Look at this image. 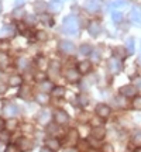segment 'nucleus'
<instances>
[{
    "label": "nucleus",
    "instance_id": "412c9836",
    "mask_svg": "<svg viewBox=\"0 0 141 152\" xmlns=\"http://www.w3.org/2000/svg\"><path fill=\"white\" fill-rule=\"evenodd\" d=\"M49 93H51V96L54 99H64V96H65V93H66V89L64 86H54Z\"/></svg>",
    "mask_w": 141,
    "mask_h": 152
},
{
    "label": "nucleus",
    "instance_id": "6e6d98bb",
    "mask_svg": "<svg viewBox=\"0 0 141 152\" xmlns=\"http://www.w3.org/2000/svg\"><path fill=\"white\" fill-rule=\"evenodd\" d=\"M40 152H51V151H49L47 147H44V148H41V151H40Z\"/></svg>",
    "mask_w": 141,
    "mask_h": 152
},
{
    "label": "nucleus",
    "instance_id": "72a5a7b5",
    "mask_svg": "<svg viewBox=\"0 0 141 152\" xmlns=\"http://www.w3.org/2000/svg\"><path fill=\"white\" fill-rule=\"evenodd\" d=\"M76 103H78L79 107H86L87 104H89V97H87L86 94L81 93V94L76 96Z\"/></svg>",
    "mask_w": 141,
    "mask_h": 152
},
{
    "label": "nucleus",
    "instance_id": "c85d7f7f",
    "mask_svg": "<svg viewBox=\"0 0 141 152\" xmlns=\"http://www.w3.org/2000/svg\"><path fill=\"white\" fill-rule=\"evenodd\" d=\"M34 9H35V11H37L38 14H44L45 11L48 10V3H45L43 0L35 1V3H34Z\"/></svg>",
    "mask_w": 141,
    "mask_h": 152
},
{
    "label": "nucleus",
    "instance_id": "e433bc0d",
    "mask_svg": "<svg viewBox=\"0 0 141 152\" xmlns=\"http://www.w3.org/2000/svg\"><path fill=\"white\" fill-rule=\"evenodd\" d=\"M126 51H127V54L129 55H133L134 54V49H136V45H134V38H129L127 41H126Z\"/></svg>",
    "mask_w": 141,
    "mask_h": 152
},
{
    "label": "nucleus",
    "instance_id": "09e8293b",
    "mask_svg": "<svg viewBox=\"0 0 141 152\" xmlns=\"http://www.w3.org/2000/svg\"><path fill=\"white\" fill-rule=\"evenodd\" d=\"M126 4H127L126 0H116V1L113 3V7L114 9H120V7H124Z\"/></svg>",
    "mask_w": 141,
    "mask_h": 152
},
{
    "label": "nucleus",
    "instance_id": "a19ab883",
    "mask_svg": "<svg viewBox=\"0 0 141 152\" xmlns=\"http://www.w3.org/2000/svg\"><path fill=\"white\" fill-rule=\"evenodd\" d=\"M10 49V42L7 39H0V52H7Z\"/></svg>",
    "mask_w": 141,
    "mask_h": 152
},
{
    "label": "nucleus",
    "instance_id": "c9c22d12",
    "mask_svg": "<svg viewBox=\"0 0 141 152\" xmlns=\"http://www.w3.org/2000/svg\"><path fill=\"white\" fill-rule=\"evenodd\" d=\"M10 137H11L10 131L1 130L0 131V144H9L10 142Z\"/></svg>",
    "mask_w": 141,
    "mask_h": 152
},
{
    "label": "nucleus",
    "instance_id": "39448f33",
    "mask_svg": "<svg viewBox=\"0 0 141 152\" xmlns=\"http://www.w3.org/2000/svg\"><path fill=\"white\" fill-rule=\"evenodd\" d=\"M16 145L18 147V149H20L21 152H28L34 148V141L31 140V138L23 135V137H20V138H17Z\"/></svg>",
    "mask_w": 141,
    "mask_h": 152
},
{
    "label": "nucleus",
    "instance_id": "20e7f679",
    "mask_svg": "<svg viewBox=\"0 0 141 152\" xmlns=\"http://www.w3.org/2000/svg\"><path fill=\"white\" fill-rule=\"evenodd\" d=\"M52 118H54V123H57V124L61 125V127H64V125H66L68 123H69L70 115H69V113H68L66 110L58 109V110H57V111L54 113Z\"/></svg>",
    "mask_w": 141,
    "mask_h": 152
},
{
    "label": "nucleus",
    "instance_id": "79ce46f5",
    "mask_svg": "<svg viewBox=\"0 0 141 152\" xmlns=\"http://www.w3.org/2000/svg\"><path fill=\"white\" fill-rule=\"evenodd\" d=\"M112 18H113L114 23H121V20H123V14H121V11H112Z\"/></svg>",
    "mask_w": 141,
    "mask_h": 152
},
{
    "label": "nucleus",
    "instance_id": "4d7b16f0",
    "mask_svg": "<svg viewBox=\"0 0 141 152\" xmlns=\"http://www.w3.org/2000/svg\"><path fill=\"white\" fill-rule=\"evenodd\" d=\"M133 152H141V147H137V148H136V149H134V151H133Z\"/></svg>",
    "mask_w": 141,
    "mask_h": 152
},
{
    "label": "nucleus",
    "instance_id": "6ab92c4d",
    "mask_svg": "<svg viewBox=\"0 0 141 152\" xmlns=\"http://www.w3.org/2000/svg\"><path fill=\"white\" fill-rule=\"evenodd\" d=\"M38 86H40V90L43 93H49L52 90V87H54V83L49 79H44V80H40Z\"/></svg>",
    "mask_w": 141,
    "mask_h": 152
},
{
    "label": "nucleus",
    "instance_id": "c03bdc74",
    "mask_svg": "<svg viewBox=\"0 0 141 152\" xmlns=\"http://www.w3.org/2000/svg\"><path fill=\"white\" fill-rule=\"evenodd\" d=\"M133 142H134L136 145H138V147H141V131L134 132V135H133Z\"/></svg>",
    "mask_w": 141,
    "mask_h": 152
},
{
    "label": "nucleus",
    "instance_id": "0eeeda50",
    "mask_svg": "<svg viewBox=\"0 0 141 152\" xmlns=\"http://www.w3.org/2000/svg\"><path fill=\"white\" fill-rule=\"evenodd\" d=\"M17 96H18V99H21L24 102H31L34 97L33 89L28 86V85H21V86H20V90L17 93Z\"/></svg>",
    "mask_w": 141,
    "mask_h": 152
},
{
    "label": "nucleus",
    "instance_id": "b1692460",
    "mask_svg": "<svg viewBox=\"0 0 141 152\" xmlns=\"http://www.w3.org/2000/svg\"><path fill=\"white\" fill-rule=\"evenodd\" d=\"M61 125H58L57 123H49V124H47V134H48L49 137H57L58 134H59V128ZM58 138V137H57Z\"/></svg>",
    "mask_w": 141,
    "mask_h": 152
},
{
    "label": "nucleus",
    "instance_id": "13d9d810",
    "mask_svg": "<svg viewBox=\"0 0 141 152\" xmlns=\"http://www.w3.org/2000/svg\"><path fill=\"white\" fill-rule=\"evenodd\" d=\"M1 10H3V3H1V0H0V13H1Z\"/></svg>",
    "mask_w": 141,
    "mask_h": 152
},
{
    "label": "nucleus",
    "instance_id": "a211bd4d",
    "mask_svg": "<svg viewBox=\"0 0 141 152\" xmlns=\"http://www.w3.org/2000/svg\"><path fill=\"white\" fill-rule=\"evenodd\" d=\"M130 18L131 21L137 24V26H140L141 24V7H133L130 11Z\"/></svg>",
    "mask_w": 141,
    "mask_h": 152
},
{
    "label": "nucleus",
    "instance_id": "5fc2aeb1",
    "mask_svg": "<svg viewBox=\"0 0 141 152\" xmlns=\"http://www.w3.org/2000/svg\"><path fill=\"white\" fill-rule=\"evenodd\" d=\"M3 127H4V121H3V118L0 117V131L3 130Z\"/></svg>",
    "mask_w": 141,
    "mask_h": 152
},
{
    "label": "nucleus",
    "instance_id": "bb28decb",
    "mask_svg": "<svg viewBox=\"0 0 141 152\" xmlns=\"http://www.w3.org/2000/svg\"><path fill=\"white\" fill-rule=\"evenodd\" d=\"M35 39H37L38 42H47L49 39V34L45 31V30H38V31H35Z\"/></svg>",
    "mask_w": 141,
    "mask_h": 152
},
{
    "label": "nucleus",
    "instance_id": "ddd939ff",
    "mask_svg": "<svg viewBox=\"0 0 141 152\" xmlns=\"http://www.w3.org/2000/svg\"><path fill=\"white\" fill-rule=\"evenodd\" d=\"M92 137L96 140V141H102L104 137L107 135V131H106V128H104L103 125H95L92 128Z\"/></svg>",
    "mask_w": 141,
    "mask_h": 152
},
{
    "label": "nucleus",
    "instance_id": "58836bf2",
    "mask_svg": "<svg viewBox=\"0 0 141 152\" xmlns=\"http://www.w3.org/2000/svg\"><path fill=\"white\" fill-rule=\"evenodd\" d=\"M131 107L137 111H141V96H136L131 102Z\"/></svg>",
    "mask_w": 141,
    "mask_h": 152
},
{
    "label": "nucleus",
    "instance_id": "1a4fd4ad",
    "mask_svg": "<svg viewBox=\"0 0 141 152\" xmlns=\"http://www.w3.org/2000/svg\"><path fill=\"white\" fill-rule=\"evenodd\" d=\"M120 96L123 97H127V99H131V97H136L137 96V87L134 85H124V86L120 87Z\"/></svg>",
    "mask_w": 141,
    "mask_h": 152
},
{
    "label": "nucleus",
    "instance_id": "aec40b11",
    "mask_svg": "<svg viewBox=\"0 0 141 152\" xmlns=\"http://www.w3.org/2000/svg\"><path fill=\"white\" fill-rule=\"evenodd\" d=\"M35 64H37V68L40 69V71H45V69H48L49 61H48L47 56L40 55V56H37V59H35Z\"/></svg>",
    "mask_w": 141,
    "mask_h": 152
},
{
    "label": "nucleus",
    "instance_id": "a878e982",
    "mask_svg": "<svg viewBox=\"0 0 141 152\" xmlns=\"http://www.w3.org/2000/svg\"><path fill=\"white\" fill-rule=\"evenodd\" d=\"M10 87H20L23 85V77L21 75H11L9 77V83H7Z\"/></svg>",
    "mask_w": 141,
    "mask_h": 152
},
{
    "label": "nucleus",
    "instance_id": "473e14b6",
    "mask_svg": "<svg viewBox=\"0 0 141 152\" xmlns=\"http://www.w3.org/2000/svg\"><path fill=\"white\" fill-rule=\"evenodd\" d=\"M17 69L18 71H27L28 69V59L24 56L17 58Z\"/></svg>",
    "mask_w": 141,
    "mask_h": 152
},
{
    "label": "nucleus",
    "instance_id": "f257e3e1",
    "mask_svg": "<svg viewBox=\"0 0 141 152\" xmlns=\"http://www.w3.org/2000/svg\"><path fill=\"white\" fill-rule=\"evenodd\" d=\"M62 31L66 35H78L79 34V20L75 16H66L62 23Z\"/></svg>",
    "mask_w": 141,
    "mask_h": 152
},
{
    "label": "nucleus",
    "instance_id": "bf43d9fd",
    "mask_svg": "<svg viewBox=\"0 0 141 152\" xmlns=\"http://www.w3.org/2000/svg\"><path fill=\"white\" fill-rule=\"evenodd\" d=\"M86 152H96V151H95V149H87Z\"/></svg>",
    "mask_w": 141,
    "mask_h": 152
},
{
    "label": "nucleus",
    "instance_id": "c756f323",
    "mask_svg": "<svg viewBox=\"0 0 141 152\" xmlns=\"http://www.w3.org/2000/svg\"><path fill=\"white\" fill-rule=\"evenodd\" d=\"M86 9H87V11H90V13L98 11L99 9H100V0H87Z\"/></svg>",
    "mask_w": 141,
    "mask_h": 152
},
{
    "label": "nucleus",
    "instance_id": "cd10ccee",
    "mask_svg": "<svg viewBox=\"0 0 141 152\" xmlns=\"http://www.w3.org/2000/svg\"><path fill=\"white\" fill-rule=\"evenodd\" d=\"M17 127H18V121H17L16 118H9L4 121V130L10 131V132L16 131Z\"/></svg>",
    "mask_w": 141,
    "mask_h": 152
},
{
    "label": "nucleus",
    "instance_id": "7c9ffc66",
    "mask_svg": "<svg viewBox=\"0 0 141 152\" xmlns=\"http://www.w3.org/2000/svg\"><path fill=\"white\" fill-rule=\"evenodd\" d=\"M14 27H11V26H6V27H3L1 30H0V37L1 38H7V37H13L14 35Z\"/></svg>",
    "mask_w": 141,
    "mask_h": 152
},
{
    "label": "nucleus",
    "instance_id": "6e6552de",
    "mask_svg": "<svg viewBox=\"0 0 141 152\" xmlns=\"http://www.w3.org/2000/svg\"><path fill=\"white\" fill-rule=\"evenodd\" d=\"M95 113L98 115L99 118H109L110 117V114H112V109L109 107L107 104L104 103H99L96 107H95Z\"/></svg>",
    "mask_w": 141,
    "mask_h": 152
},
{
    "label": "nucleus",
    "instance_id": "2eb2a0df",
    "mask_svg": "<svg viewBox=\"0 0 141 152\" xmlns=\"http://www.w3.org/2000/svg\"><path fill=\"white\" fill-rule=\"evenodd\" d=\"M87 33L90 37H99L100 33H102V26H100V23L99 21H90L89 23V26H87Z\"/></svg>",
    "mask_w": 141,
    "mask_h": 152
},
{
    "label": "nucleus",
    "instance_id": "9b49d317",
    "mask_svg": "<svg viewBox=\"0 0 141 152\" xmlns=\"http://www.w3.org/2000/svg\"><path fill=\"white\" fill-rule=\"evenodd\" d=\"M107 69L110 71V73H113V75H117L121 72L123 69V65H121V61L117 59V58H110L107 62Z\"/></svg>",
    "mask_w": 141,
    "mask_h": 152
},
{
    "label": "nucleus",
    "instance_id": "5701e85b",
    "mask_svg": "<svg viewBox=\"0 0 141 152\" xmlns=\"http://www.w3.org/2000/svg\"><path fill=\"white\" fill-rule=\"evenodd\" d=\"M35 102H37L40 106H47V104H49V102H51V99H49V93L40 92L37 96H35Z\"/></svg>",
    "mask_w": 141,
    "mask_h": 152
},
{
    "label": "nucleus",
    "instance_id": "4be33fe9",
    "mask_svg": "<svg viewBox=\"0 0 141 152\" xmlns=\"http://www.w3.org/2000/svg\"><path fill=\"white\" fill-rule=\"evenodd\" d=\"M62 3H61V0H51L48 3V10L51 11V13H54V14H57V13H61V10H62Z\"/></svg>",
    "mask_w": 141,
    "mask_h": 152
},
{
    "label": "nucleus",
    "instance_id": "423d86ee",
    "mask_svg": "<svg viewBox=\"0 0 141 152\" xmlns=\"http://www.w3.org/2000/svg\"><path fill=\"white\" fill-rule=\"evenodd\" d=\"M58 49H59V52H62V54L72 55L76 51V45H75V42H72L69 39H64V41H59Z\"/></svg>",
    "mask_w": 141,
    "mask_h": 152
},
{
    "label": "nucleus",
    "instance_id": "9d476101",
    "mask_svg": "<svg viewBox=\"0 0 141 152\" xmlns=\"http://www.w3.org/2000/svg\"><path fill=\"white\" fill-rule=\"evenodd\" d=\"M45 147L48 148L51 152H58L61 149V147H62V142L57 137H48L45 140Z\"/></svg>",
    "mask_w": 141,
    "mask_h": 152
},
{
    "label": "nucleus",
    "instance_id": "4c0bfd02",
    "mask_svg": "<svg viewBox=\"0 0 141 152\" xmlns=\"http://www.w3.org/2000/svg\"><path fill=\"white\" fill-rule=\"evenodd\" d=\"M76 147H78L76 149H78L79 152H86L87 149H90V145H89V142H87L86 140H83V141L79 140V142L76 144Z\"/></svg>",
    "mask_w": 141,
    "mask_h": 152
},
{
    "label": "nucleus",
    "instance_id": "f8f14e48",
    "mask_svg": "<svg viewBox=\"0 0 141 152\" xmlns=\"http://www.w3.org/2000/svg\"><path fill=\"white\" fill-rule=\"evenodd\" d=\"M64 76H65L66 82H69V83H78L81 80V73L76 71V68H68Z\"/></svg>",
    "mask_w": 141,
    "mask_h": 152
},
{
    "label": "nucleus",
    "instance_id": "8fccbe9b",
    "mask_svg": "<svg viewBox=\"0 0 141 152\" xmlns=\"http://www.w3.org/2000/svg\"><path fill=\"white\" fill-rule=\"evenodd\" d=\"M89 56H92V61H90V62H99V61H100V54H99L98 51H92V54L89 55Z\"/></svg>",
    "mask_w": 141,
    "mask_h": 152
},
{
    "label": "nucleus",
    "instance_id": "864d4df0",
    "mask_svg": "<svg viewBox=\"0 0 141 152\" xmlns=\"http://www.w3.org/2000/svg\"><path fill=\"white\" fill-rule=\"evenodd\" d=\"M62 152H79L76 149V147H66L62 149Z\"/></svg>",
    "mask_w": 141,
    "mask_h": 152
},
{
    "label": "nucleus",
    "instance_id": "603ef678",
    "mask_svg": "<svg viewBox=\"0 0 141 152\" xmlns=\"http://www.w3.org/2000/svg\"><path fill=\"white\" fill-rule=\"evenodd\" d=\"M23 14H24V10H23V9H16V10H14V16H16V18H18V20L21 18Z\"/></svg>",
    "mask_w": 141,
    "mask_h": 152
},
{
    "label": "nucleus",
    "instance_id": "393cba45",
    "mask_svg": "<svg viewBox=\"0 0 141 152\" xmlns=\"http://www.w3.org/2000/svg\"><path fill=\"white\" fill-rule=\"evenodd\" d=\"M127 51H126V48L124 47H114L113 48V56L114 58H117V59H120V61H123L124 58H127Z\"/></svg>",
    "mask_w": 141,
    "mask_h": 152
},
{
    "label": "nucleus",
    "instance_id": "f704fd0d",
    "mask_svg": "<svg viewBox=\"0 0 141 152\" xmlns=\"http://www.w3.org/2000/svg\"><path fill=\"white\" fill-rule=\"evenodd\" d=\"M10 65V58L7 52H0V69H4Z\"/></svg>",
    "mask_w": 141,
    "mask_h": 152
},
{
    "label": "nucleus",
    "instance_id": "4468645a",
    "mask_svg": "<svg viewBox=\"0 0 141 152\" xmlns=\"http://www.w3.org/2000/svg\"><path fill=\"white\" fill-rule=\"evenodd\" d=\"M51 113H49L47 109H43L41 111H38L37 114V121H38V124H41V125H47L51 123Z\"/></svg>",
    "mask_w": 141,
    "mask_h": 152
},
{
    "label": "nucleus",
    "instance_id": "37998d69",
    "mask_svg": "<svg viewBox=\"0 0 141 152\" xmlns=\"http://www.w3.org/2000/svg\"><path fill=\"white\" fill-rule=\"evenodd\" d=\"M3 152H21V151L18 149V147H17L16 144H7Z\"/></svg>",
    "mask_w": 141,
    "mask_h": 152
},
{
    "label": "nucleus",
    "instance_id": "f03ea898",
    "mask_svg": "<svg viewBox=\"0 0 141 152\" xmlns=\"http://www.w3.org/2000/svg\"><path fill=\"white\" fill-rule=\"evenodd\" d=\"M61 142L62 145H66V147H76V144L79 142V131L76 128H70Z\"/></svg>",
    "mask_w": 141,
    "mask_h": 152
},
{
    "label": "nucleus",
    "instance_id": "3c124183",
    "mask_svg": "<svg viewBox=\"0 0 141 152\" xmlns=\"http://www.w3.org/2000/svg\"><path fill=\"white\" fill-rule=\"evenodd\" d=\"M78 120H79L81 123H87V113L86 111H81L79 115H78Z\"/></svg>",
    "mask_w": 141,
    "mask_h": 152
},
{
    "label": "nucleus",
    "instance_id": "49530a36",
    "mask_svg": "<svg viewBox=\"0 0 141 152\" xmlns=\"http://www.w3.org/2000/svg\"><path fill=\"white\" fill-rule=\"evenodd\" d=\"M7 89H9V85H7V83H6L4 80H0V96L6 94Z\"/></svg>",
    "mask_w": 141,
    "mask_h": 152
},
{
    "label": "nucleus",
    "instance_id": "ea45409f",
    "mask_svg": "<svg viewBox=\"0 0 141 152\" xmlns=\"http://www.w3.org/2000/svg\"><path fill=\"white\" fill-rule=\"evenodd\" d=\"M41 23L45 24V26H54V20L48 14H41Z\"/></svg>",
    "mask_w": 141,
    "mask_h": 152
},
{
    "label": "nucleus",
    "instance_id": "a18cd8bd",
    "mask_svg": "<svg viewBox=\"0 0 141 152\" xmlns=\"http://www.w3.org/2000/svg\"><path fill=\"white\" fill-rule=\"evenodd\" d=\"M24 21H26V24H27V26H34V24H35V23H37L38 20H35V17L31 16V14H27V16H26V20H24Z\"/></svg>",
    "mask_w": 141,
    "mask_h": 152
},
{
    "label": "nucleus",
    "instance_id": "2f4dec72",
    "mask_svg": "<svg viewBox=\"0 0 141 152\" xmlns=\"http://www.w3.org/2000/svg\"><path fill=\"white\" fill-rule=\"evenodd\" d=\"M92 51H93V47L87 42H83L81 47H79V54L85 55V56H89V55L92 54Z\"/></svg>",
    "mask_w": 141,
    "mask_h": 152
},
{
    "label": "nucleus",
    "instance_id": "7ed1b4c3",
    "mask_svg": "<svg viewBox=\"0 0 141 152\" xmlns=\"http://www.w3.org/2000/svg\"><path fill=\"white\" fill-rule=\"evenodd\" d=\"M1 113H3V115L7 117V118H14L17 114L20 113V107H18L16 103H13V102H7V103L3 104Z\"/></svg>",
    "mask_w": 141,
    "mask_h": 152
},
{
    "label": "nucleus",
    "instance_id": "f3484780",
    "mask_svg": "<svg viewBox=\"0 0 141 152\" xmlns=\"http://www.w3.org/2000/svg\"><path fill=\"white\" fill-rule=\"evenodd\" d=\"M48 73L49 76L52 77H58L61 73V65L58 61H49V65H48Z\"/></svg>",
    "mask_w": 141,
    "mask_h": 152
},
{
    "label": "nucleus",
    "instance_id": "de8ad7c7",
    "mask_svg": "<svg viewBox=\"0 0 141 152\" xmlns=\"http://www.w3.org/2000/svg\"><path fill=\"white\" fill-rule=\"evenodd\" d=\"M102 152H114V147L112 144H103L102 145Z\"/></svg>",
    "mask_w": 141,
    "mask_h": 152
},
{
    "label": "nucleus",
    "instance_id": "dca6fc26",
    "mask_svg": "<svg viewBox=\"0 0 141 152\" xmlns=\"http://www.w3.org/2000/svg\"><path fill=\"white\" fill-rule=\"evenodd\" d=\"M76 71L79 72L81 75H87L89 72L92 71V62L90 61H81L76 65Z\"/></svg>",
    "mask_w": 141,
    "mask_h": 152
}]
</instances>
